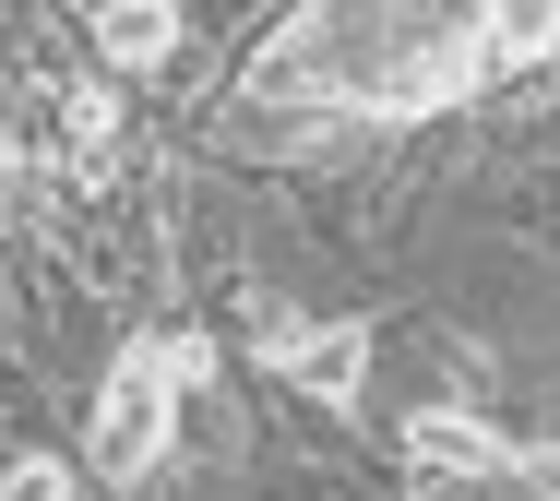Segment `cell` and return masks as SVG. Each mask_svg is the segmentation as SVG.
Listing matches in <instances>:
<instances>
[{
  "instance_id": "6da1fadb",
  "label": "cell",
  "mask_w": 560,
  "mask_h": 501,
  "mask_svg": "<svg viewBox=\"0 0 560 501\" xmlns=\"http://www.w3.org/2000/svg\"><path fill=\"white\" fill-rule=\"evenodd\" d=\"M477 72H489V0H311L299 24L262 36L250 96L418 120V108H453Z\"/></svg>"
},
{
  "instance_id": "7a4b0ae2",
  "label": "cell",
  "mask_w": 560,
  "mask_h": 501,
  "mask_svg": "<svg viewBox=\"0 0 560 501\" xmlns=\"http://www.w3.org/2000/svg\"><path fill=\"white\" fill-rule=\"evenodd\" d=\"M179 335H143V347H119L108 382H96V442H84V466L96 478H155V454L179 442Z\"/></svg>"
},
{
  "instance_id": "3957f363",
  "label": "cell",
  "mask_w": 560,
  "mask_h": 501,
  "mask_svg": "<svg viewBox=\"0 0 560 501\" xmlns=\"http://www.w3.org/2000/svg\"><path fill=\"white\" fill-rule=\"evenodd\" d=\"M262 359L299 382V394H323V406H358V382H370V323H275Z\"/></svg>"
},
{
  "instance_id": "277c9868",
  "label": "cell",
  "mask_w": 560,
  "mask_h": 501,
  "mask_svg": "<svg viewBox=\"0 0 560 501\" xmlns=\"http://www.w3.org/2000/svg\"><path fill=\"white\" fill-rule=\"evenodd\" d=\"M406 466L418 478H525V442L477 430L465 406H430V418H406Z\"/></svg>"
},
{
  "instance_id": "5b68a950",
  "label": "cell",
  "mask_w": 560,
  "mask_h": 501,
  "mask_svg": "<svg viewBox=\"0 0 560 501\" xmlns=\"http://www.w3.org/2000/svg\"><path fill=\"white\" fill-rule=\"evenodd\" d=\"M167 48H179V0H108L96 12V60L108 72H155Z\"/></svg>"
},
{
  "instance_id": "8992f818",
  "label": "cell",
  "mask_w": 560,
  "mask_h": 501,
  "mask_svg": "<svg viewBox=\"0 0 560 501\" xmlns=\"http://www.w3.org/2000/svg\"><path fill=\"white\" fill-rule=\"evenodd\" d=\"M560 60V0H489V72Z\"/></svg>"
},
{
  "instance_id": "52a82bcc",
  "label": "cell",
  "mask_w": 560,
  "mask_h": 501,
  "mask_svg": "<svg viewBox=\"0 0 560 501\" xmlns=\"http://www.w3.org/2000/svg\"><path fill=\"white\" fill-rule=\"evenodd\" d=\"M72 167H84V179H108V167H119V108H108V84H72Z\"/></svg>"
},
{
  "instance_id": "ba28073f",
  "label": "cell",
  "mask_w": 560,
  "mask_h": 501,
  "mask_svg": "<svg viewBox=\"0 0 560 501\" xmlns=\"http://www.w3.org/2000/svg\"><path fill=\"white\" fill-rule=\"evenodd\" d=\"M0 490H12V501H60V490H72V466H60V454H12Z\"/></svg>"
}]
</instances>
